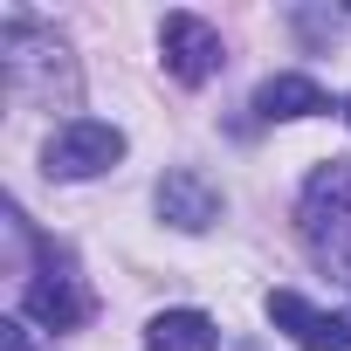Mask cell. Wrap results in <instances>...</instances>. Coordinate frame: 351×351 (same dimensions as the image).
I'll return each mask as SVG.
<instances>
[{
	"mask_svg": "<svg viewBox=\"0 0 351 351\" xmlns=\"http://www.w3.org/2000/svg\"><path fill=\"white\" fill-rule=\"evenodd\" d=\"M296 221H303V248H310L324 269L351 276V165H344V158H330L317 180L303 186Z\"/></svg>",
	"mask_w": 351,
	"mask_h": 351,
	"instance_id": "1",
	"label": "cell"
},
{
	"mask_svg": "<svg viewBox=\"0 0 351 351\" xmlns=\"http://www.w3.org/2000/svg\"><path fill=\"white\" fill-rule=\"evenodd\" d=\"M124 158V131L104 117H69L49 145H42V172L49 180H97Z\"/></svg>",
	"mask_w": 351,
	"mask_h": 351,
	"instance_id": "2",
	"label": "cell"
},
{
	"mask_svg": "<svg viewBox=\"0 0 351 351\" xmlns=\"http://www.w3.org/2000/svg\"><path fill=\"white\" fill-rule=\"evenodd\" d=\"M49 69L69 76V49H62L49 28H35V21H8V28H0V76H8V90H21V97H56V90H49Z\"/></svg>",
	"mask_w": 351,
	"mask_h": 351,
	"instance_id": "3",
	"label": "cell"
},
{
	"mask_svg": "<svg viewBox=\"0 0 351 351\" xmlns=\"http://www.w3.org/2000/svg\"><path fill=\"white\" fill-rule=\"evenodd\" d=\"M28 317L35 324H49V330H76V324H90V289H83V276H76V262L69 255H49L35 276H28Z\"/></svg>",
	"mask_w": 351,
	"mask_h": 351,
	"instance_id": "4",
	"label": "cell"
},
{
	"mask_svg": "<svg viewBox=\"0 0 351 351\" xmlns=\"http://www.w3.org/2000/svg\"><path fill=\"white\" fill-rule=\"evenodd\" d=\"M158 49H165V69L180 83H214L228 49H221V28H207L200 14H165L158 21Z\"/></svg>",
	"mask_w": 351,
	"mask_h": 351,
	"instance_id": "5",
	"label": "cell"
},
{
	"mask_svg": "<svg viewBox=\"0 0 351 351\" xmlns=\"http://www.w3.org/2000/svg\"><path fill=\"white\" fill-rule=\"evenodd\" d=\"M269 324H282L303 351H351V310H310L296 289H269Z\"/></svg>",
	"mask_w": 351,
	"mask_h": 351,
	"instance_id": "6",
	"label": "cell"
},
{
	"mask_svg": "<svg viewBox=\"0 0 351 351\" xmlns=\"http://www.w3.org/2000/svg\"><path fill=\"white\" fill-rule=\"evenodd\" d=\"M158 221H172L180 234H207V228L221 221V193H214V180H207V172H193V165L165 172V180H158Z\"/></svg>",
	"mask_w": 351,
	"mask_h": 351,
	"instance_id": "7",
	"label": "cell"
},
{
	"mask_svg": "<svg viewBox=\"0 0 351 351\" xmlns=\"http://www.w3.org/2000/svg\"><path fill=\"white\" fill-rule=\"evenodd\" d=\"M255 110H262L269 124H289V117H324L330 97H324V83H310V76H269V83L255 90Z\"/></svg>",
	"mask_w": 351,
	"mask_h": 351,
	"instance_id": "8",
	"label": "cell"
},
{
	"mask_svg": "<svg viewBox=\"0 0 351 351\" xmlns=\"http://www.w3.org/2000/svg\"><path fill=\"white\" fill-rule=\"evenodd\" d=\"M145 344H152V351H214L221 330H214L207 310H158V317L145 324Z\"/></svg>",
	"mask_w": 351,
	"mask_h": 351,
	"instance_id": "9",
	"label": "cell"
},
{
	"mask_svg": "<svg viewBox=\"0 0 351 351\" xmlns=\"http://www.w3.org/2000/svg\"><path fill=\"white\" fill-rule=\"evenodd\" d=\"M0 344H8V351H35V344H28V324H14V317L0 324Z\"/></svg>",
	"mask_w": 351,
	"mask_h": 351,
	"instance_id": "10",
	"label": "cell"
},
{
	"mask_svg": "<svg viewBox=\"0 0 351 351\" xmlns=\"http://www.w3.org/2000/svg\"><path fill=\"white\" fill-rule=\"evenodd\" d=\"M344 117H351V104H344Z\"/></svg>",
	"mask_w": 351,
	"mask_h": 351,
	"instance_id": "11",
	"label": "cell"
}]
</instances>
